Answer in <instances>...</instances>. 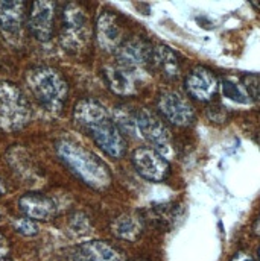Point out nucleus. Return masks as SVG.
Segmentation results:
<instances>
[{"instance_id":"23","label":"nucleus","mask_w":260,"mask_h":261,"mask_svg":"<svg viewBox=\"0 0 260 261\" xmlns=\"http://www.w3.org/2000/svg\"><path fill=\"white\" fill-rule=\"evenodd\" d=\"M230 261H256V260H254L251 255H248L247 252H242V251H241V252L234 254V255H233V258H231Z\"/></svg>"},{"instance_id":"22","label":"nucleus","mask_w":260,"mask_h":261,"mask_svg":"<svg viewBox=\"0 0 260 261\" xmlns=\"http://www.w3.org/2000/svg\"><path fill=\"white\" fill-rule=\"evenodd\" d=\"M242 85L250 97L251 102H259V76L257 74H247L242 79Z\"/></svg>"},{"instance_id":"16","label":"nucleus","mask_w":260,"mask_h":261,"mask_svg":"<svg viewBox=\"0 0 260 261\" xmlns=\"http://www.w3.org/2000/svg\"><path fill=\"white\" fill-rule=\"evenodd\" d=\"M105 81L110 90L117 96H132L137 91V82L134 71L121 64L107 65L104 68Z\"/></svg>"},{"instance_id":"12","label":"nucleus","mask_w":260,"mask_h":261,"mask_svg":"<svg viewBox=\"0 0 260 261\" xmlns=\"http://www.w3.org/2000/svg\"><path fill=\"white\" fill-rule=\"evenodd\" d=\"M152 47L149 43L140 37H134L122 43L117 49V64L124 65L130 70H137L146 64H151Z\"/></svg>"},{"instance_id":"24","label":"nucleus","mask_w":260,"mask_h":261,"mask_svg":"<svg viewBox=\"0 0 260 261\" xmlns=\"http://www.w3.org/2000/svg\"><path fill=\"white\" fill-rule=\"evenodd\" d=\"M8 242L3 239V236L0 234V257H6V254H8Z\"/></svg>"},{"instance_id":"8","label":"nucleus","mask_w":260,"mask_h":261,"mask_svg":"<svg viewBox=\"0 0 260 261\" xmlns=\"http://www.w3.org/2000/svg\"><path fill=\"white\" fill-rule=\"evenodd\" d=\"M160 114L175 126H191L196 119L194 107L177 91H163L157 99Z\"/></svg>"},{"instance_id":"14","label":"nucleus","mask_w":260,"mask_h":261,"mask_svg":"<svg viewBox=\"0 0 260 261\" xmlns=\"http://www.w3.org/2000/svg\"><path fill=\"white\" fill-rule=\"evenodd\" d=\"M18 206L21 213L32 219V220H40V222H48L52 220L57 216V205L55 202L46 195L41 193H26L20 197Z\"/></svg>"},{"instance_id":"20","label":"nucleus","mask_w":260,"mask_h":261,"mask_svg":"<svg viewBox=\"0 0 260 261\" xmlns=\"http://www.w3.org/2000/svg\"><path fill=\"white\" fill-rule=\"evenodd\" d=\"M221 88H222V93L227 99H230L231 102L234 103H239V105H248L251 103L242 82H239L236 77H224L221 81Z\"/></svg>"},{"instance_id":"2","label":"nucleus","mask_w":260,"mask_h":261,"mask_svg":"<svg viewBox=\"0 0 260 261\" xmlns=\"http://www.w3.org/2000/svg\"><path fill=\"white\" fill-rule=\"evenodd\" d=\"M55 150L65 167L88 187L105 190L111 184V172L107 164L84 146L64 138L57 141Z\"/></svg>"},{"instance_id":"21","label":"nucleus","mask_w":260,"mask_h":261,"mask_svg":"<svg viewBox=\"0 0 260 261\" xmlns=\"http://www.w3.org/2000/svg\"><path fill=\"white\" fill-rule=\"evenodd\" d=\"M14 229L25 236V237H32V236H37L38 234V226H37V222L29 219V217H20V219H15L14 220Z\"/></svg>"},{"instance_id":"13","label":"nucleus","mask_w":260,"mask_h":261,"mask_svg":"<svg viewBox=\"0 0 260 261\" xmlns=\"http://www.w3.org/2000/svg\"><path fill=\"white\" fill-rule=\"evenodd\" d=\"M72 261H128L127 257L114 246L101 242H84L72 249Z\"/></svg>"},{"instance_id":"25","label":"nucleus","mask_w":260,"mask_h":261,"mask_svg":"<svg viewBox=\"0 0 260 261\" xmlns=\"http://www.w3.org/2000/svg\"><path fill=\"white\" fill-rule=\"evenodd\" d=\"M6 192V186H5V182H3V179L0 178V195H3Z\"/></svg>"},{"instance_id":"26","label":"nucleus","mask_w":260,"mask_h":261,"mask_svg":"<svg viewBox=\"0 0 260 261\" xmlns=\"http://www.w3.org/2000/svg\"><path fill=\"white\" fill-rule=\"evenodd\" d=\"M0 261H12V260H9V258H6V257H0Z\"/></svg>"},{"instance_id":"6","label":"nucleus","mask_w":260,"mask_h":261,"mask_svg":"<svg viewBox=\"0 0 260 261\" xmlns=\"http://www.w3.org/2000/svg\"><path fill=\"white\" fill-rule=\"evenodd\" d=\"M132 164L137 173L151 182H161L168 179L171 166L168 160L152 147H137L132 153Z\"/></svg>"},{"instance_id":"10","label":"nucleus","mask_w":260,"mask_h":261,"mask_svg":"<svg viewBox=\"0 0 260 261\" xmlns=\"http://www.w3.org/2000/svg\"><path fill=\"white\" fill-rule=\"evenodd\" d=\"M55 3L38 0L34 2L28 15V28L31 34L41 43H46L54 35Z\"/></svg>"},{"instance_id":"15","label":"nucleus","mask_w":260,"mask_h":261,"mask_svg":"<svg viewBox=\"0 0 260 261\" xmlns=\"http://www.w3.org/2000/svg\"><path fill=\"white\" fill-rule=\"evenodd\" d=\"M122 28L117 23V18L114 14L110 11L102 12L98 20H96V40L98 44L110 52V50H117L122 44Z\"/></svg>"},{"instance_id":"1","label":"nucleus","mask_w":260,"mask_h":261,"mask_svg":"<svg viewBox=\"0 0 260 261\" xmlns=\"http://www.w3.org/2000/svg\"><path fill=\"white\" fill-rule=\"evenodd\" d=\"M75 123L84 130L107 155L122 158L127 152V141L122 130L111 119L107 108L94 99H82L73 111Z\"/></svg>"},{"instance_id":"19","label":"nucleus","mask_w":260,"mask_h":261,"mask_svg":"<svg viewBox=\"0 0 260 261\" xmlns=\"http://www.w3.org/2000/svg\"><path fill=\"white\" fill-rule=\"evenodd\" d=\"M151 64L157 67L164 76L168 77H177L180 74V58L177 52L164 44H160L152 49V58Z\"/></svg>"},{"instance_id":"9","label":"nucleus","mask_w":260,"mask_h":261,"mask_svg":"<svg viewBox=\"0 0 260 261\" xmlns=\"http://www.w3.org/2000/svg\"><path fill=\"white\" fill-rule=\"evenodd\" d=\"M184 88L192 99L198 102H208L218 93L219 81L211 70L198 65L187 73L184 79Z\"/></svg>"},{"instance_id":"17","label":"nucleus","mask_w":260,"mask_h":261,"mask_svg":"<svg viewBox=\"0 0 260 261\" xmlns=\"http://www.w3.org/2000/svg\"><path fill=\"white\" fill-rule=\"evenodd\" d=\"M180 214H181V206L178 203L168 202V203L154 205V206L148 208L140 216H141L143 222H149L157 229L168 231V229H171L177 223Z\"/></svg>"},{"instance_id":"7","label":"nucleus","mask_w":260,"mask_h":261,"mask_svg":"<svg viewBox=\"0 0 260 261\" xmlns=\"http://www.w3.org/2000/svg\"><path fill=\"white\" fill-rule=\"evenodd\" d=\"M134 135L146 140L157 149H169L172 140L164 123L149 110H138L134 113Z\"/></svg>"},{"instance_id":"4","label":"nucleus","mask_w":260,"mask_h":261,"mask_svg":"<svg viewBox=\"0 0 260 261\" xmlns=\"http://www.w3.org/2000/svg\"><path fill=\"white\" fill-rule=\"evenodd\" d=\"M31 120V107L21 90L8 81H0V130L15 132Z\"/></svg>"},{"instance_id":"5","label":"nucleus","mask_w":260,"mask_h":261,"mask_svg":"<svg viewBox=\"0 0 260 261\" xmlns=\"http://www.w3.org/2000/svg\"><path fill=\"white\" fill-rule=\"evenodd\" d=\"M91 26L87 12L78 3H67L61 14L60 40L70 52H81L90 41Z\"/></svg>"},{"instance_id":"27","label":"nucleus","mask_w":260,"mask_h":261,"mask_svg":"<svg viewBox=\"0 0 260 261\" xmlns=\"http://www.w3.org/2000/svg\"><path fill=\"white\" fill-rule=\"evenodd\" d=\"M134 261H148V260H134Z\"/></svg>"},{"instance_id":"3","label":"nucleus","mask_w":260,"mask_h":261,"mask_svg":"<svg viewBox=\"0 0 260 261\" xmlns=\"http://www.w3.org/2000/svg\"><path fill=\"white\" fill-rule=\"evenodd\" d=\"M26 82L41 108L54 116L63 113L68 97V85L58 70L48 65L32 67L26 73Z\"/></svg>"},{"instance_id":"18","label":"nucleus","mask_w":260,"mask_h":261,"mask_svg":"<svg viewBox=\"0 0 260 261\" xmlns=\"http://www.w3.org/2000/svg\"><path fill=\"white\" fill-rule=\"evenodd\" d=\"M145 222L140 214H122L111 223V231L117 239L134 242L143 232Z\"/></svg>"},{"instance_id":"11","label":"nucleus","mask_w":260,"mask_h":261,"mask_svg":"<svg viewBox=\"0 0 260 261\" xmlns=\"http://www.w3.org/2000/svg\"><path fill=\"white\" fill-rule=\"evenodd\" d=\"M25 2L2 0L0 2V31L5 38L12 44L18 43L25 21Z\"/></svg>"}]
</instances>
